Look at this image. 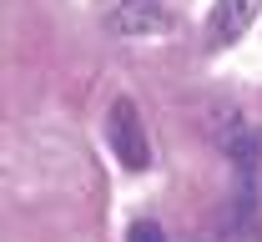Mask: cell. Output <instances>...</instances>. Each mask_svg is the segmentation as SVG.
Returning a JSON list of instances; mask_svg holds the SVG:
<instances>
[{
  "label": "cell",
  "mask_w": 262,
  "mask_h": 242,
  "mask_svg": "<svg viewBox=\"0 0 262 242\" xmlns=\"http://www.w3.org/2000/svg\"><path fill=\"white\" fill-rule=\"evenodd\" d=\"M106 137H111V151L121 157L126 172H146V167H151V146H146V131H141V116H136V106H131L126 96L111 101Z\"/></svg>",
  "instance_id": "1"
},
{
  "label": "cell",
  "mask_w": 262,
  "mask_h": 242,
  "mask_svg": "<svg viewBox=\"0 0 262 242\" xmlns=\"http://www.w3.org/2000/svg\"><path fill=\"white\" fill-rule=\"evenodd\" d=\"M257 5L262 0H217V10H212V46H232L237 35L252 26Z\"/></svg>",
  "instance_id": "2"
},
{
  "label": "cell",
  "mask_w": 262,
  "mask_h": 242,
  "mask_svg": "<svg viewBox=\"0 0 262 242\" xmlns=\"http://www.w3.org/2000/svg\"><path fill=\"white\" fill-rule=\"evenodd\" d=\"M111 31L116 35H157V31H166V15L157 10V0H126L121 10H111Z\"/></svg>",
  "instance_id": "3"
},
{
  "label": "cell",
  "mask_w": 262,
  "mask_h": 242,
  "mask_svg": "<svg viewBox=\"0 0 262 242\" xmlns=\"http://www.w3.org/2000/svg\"><path fill=\"white\" fill-rule=\"evenodd\" d=\"M131 242H166V237H162L157 222H136V227H131Z\"/></svg>",
  "instance_id": "4"
}]
</instances>
